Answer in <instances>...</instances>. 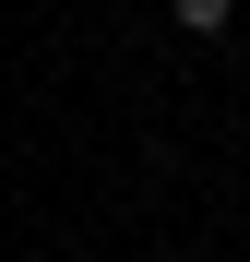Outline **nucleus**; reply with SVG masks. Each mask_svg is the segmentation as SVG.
<instances>
[{"mask_svg": "<svg viewBox=\"0 0 250 262\" xmlns=\"http://www.w3.org/2000/svg\"><path fill=\"white\" fill-rule=\"evenodd\" d=\"M167 12H179V36H226V24H238V0H167Z\"/></svg>", "mask_w": 250, "mask_h": 262, "instance_id": "nucleus-1", "label": "nucleus"}]
</instances>
